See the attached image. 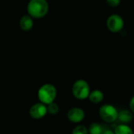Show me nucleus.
Instances as JSON below:
<instances>
[{"label": "nucleus", "mask_w": 134, "mask_h": 134, "mask_svg": "<svg viewBox=\"0 0 134 134\" xmlns=\"http://www.w3.org/2000/svg\"><path fill=\"white\" fill-rule=\"evenodd\" d=\"M49 10V5L47 0H30L27 5L28 15L36 19L43 18Z\"/></svg>", "instance_id": "1"}, {"label": "nucleus", "mask_w": 134, "mask_h": 134, "mask_svg": "<svg viewBox=\"0 0 134 134\" xmlns=\"http://www.w3.org/2000/svg\"><path fill=\"white\" fill-rule=\"evenodd\" d=\"M56 96L57 89L54 85L51 83H46L41 86L37 93V97L39 102L46 105L54 102Z\"/></svg>", "instance_id": "2"}, {"label": "nucleus", "mask_w": 134, "mask_h": 134, "mask_svg": "<svg viewBox=\"0 0 134 134\" xmlns=\"http://www.w3.org/2000/svg\"><path fill=\"white\" fill-rule=\"evenodd\" d=\"M90 92V86L88 82L84 79L77 80L72 86V93L77 100H83L88 99Z\"/></svg>", "instance_id": "3"}, {"label": "nucleus", "mask_w": 134, "mask_h": 134, "mask_svg": "<svg viewBox=\"0 0 134 134\" xmlns=\"http://www.w3.org/2000/svg\"><path fill=\"white\" fill-rule=\"evenodd\" d=\"M99 115L103 122L107 123H113L118 120V111L114 105L105 104L100 107L99 110Z\"/></svg>", "instance_id": "4"}, {"label": "nucleus", "mask_w": 134, "mask_h": 134, "mask_svg": "<svg viewBox=\"0 0 134 134\" xmlns=\"http://www.w3.org/2000/svg\"><path fill=\"white\" fill-rule=\"evenodd\" d=\"M124 20L118 14H112L107 19V27L112 33H118L124 27Z\"/></svg>", "instance_id": "5"}, {"label": "nucleus", "mask_w": 134, "mask_h": 134, "mask_svg": "<svg viewBox=\"0 0 134 134\" xmlns=\"http://www.w3.org/2000/svg\"><path fill=\"white\" fill-rule=\"evenodd\" d=\"M47 114V105L38 102L32 105L29 108V115L34 119H41L44 118Z\"/></svg>", "instance_id": "6"}, {"label": "nucleus", "mask_w": 134, "mask_h": 134, "mask_svg": "<svg viewBox=\"0 0 134 134\" xmlns=\"http://www.w3.org/2000/svg\"><path fill=\"white\" fill-rule=\"evenodd\" d=\"M85 118V112L81 108H72L67 112V119L70 122L78 124L81 122Z\"/></svg>", "instance_id": "7"}, {"label": "nucleus", "mask_w": 134, "mask_h": 134, "mask_svg": "<svg viewBox=\"0 0 134 134\" xmlns=\"http://www.w3.org/2000/svg\"><path fill=\"white\" fill-rule=\"evenodd\" d=\"M19 26L24 31H28L31 30L33 27V20L29 15L23 16L19 20Z\"/></svg>", "instance_id": "8"}, {"label": "nucleus", "mask_w": 134, "mask_h": 134, "mask_svg": "<svg viewBox=\"0 0 134 134\" xmlns=\"http://www.w3.org/2000/svg\"><path fill=\"white\" fill-rule=\"evenodd\" d=\"M133 119V114L130 110H122L121 111H118V120L121 123L123 124H128L130 122H132Z\"/></svg>", "instance_id": "9"}, {"label": "nucleus", "mask_w": 134, "mask_h": 134, "mask_svg": "<svg viewBox=\"0 0 134 134\" xmlns=\"http://www.w3.org/2000/svg\"><path fill=\"white\" fill-rule=\"evenodd\" d=\"M104 94L100 90H94L90 92L88 99L93 104H100L103 100Z\"/></svg>", "instance_id": "10"}, {"label": "nucleus", "mask_w": 134, "mask_h": 134, "mask_svg": "<svg viewBox=\"0 0 134 134\" xmlns=\"http://www.w3.org/2000/svg\"><path fill=\"white\" fill-rule=\"evenodd\" d=\"M115 134H134L132 128L127 124L121 123L115 128Z\"/></svg>", "instance_id": "11"}, {"label": "nucleus", "mask_w": 134, "mask_h": 134, "mask_svg": "<svg viewBox=\"0 0 134 134\" xmlns=\"http://www.w3.org/2000/svg\"><path fill=\"white\" fill-rule=\"evenodd\" d=\"M88 134H102L103 129L102 126L97 122H92L89 125L88 128Z\"/></svg>", "instance_id": "12"}, {"label": "nucleus", "mask_w": 134, "mask_h": 134, "mask_svg": "<svg viewBox=\"0 0 134 134\" xmlns=\"http://www.w3.org/2000/svg\"><path fill=\"white\" fill-rule=\"evenodd\" d=\"M47 113L50 115H56L58 113L59 111V106L57 103H55L54 101L47 104Z\"/></svg>", "instance_id": "13"}, {"label": "nucleus", "mask_w": 134, "mask_h": 134, "mask_svg": "<svg viewBox=\"0 0 134 134\" xmlns=\"http://www.w3.org/2000/svg\"><path fill=\"white\" fill-rule=\"evenodd\" d=\"M72 134H88V128L83 125H77L73 130Z\"/></svg>", "instance_id": "14"}, {"label": "nucleus", "mask_w": 134, "mask_h": 134, "mask_svg": "<svg viewBox=\"0 0 134 134\" xmlns=\"http://www.w3.org/2000/svg\"><path fill=\"white\" fill-rule=\"evenodd\" d=\"M106 2L111 7L113 8L118 7L121 3V0H106Z\"/></svg>", "instance_id": "15"}, {"label": "nucleus", "mask_w": 134, "mask_h": 134, "mask_svg": "<svg viewBox=\"0 0 134 134\" xmlns=\"http://www.w3.org/2000/svg\"><path fill=\"white\" fill-rule=\"evenodd\" d=\"M129 106H130V110L133 112V114H134V96L130 99Z\"/></svg>", "instance_id": "16"}, {"label": "nucleus", "mask_w": 134, "mask_h": 134, "mask_svg": "<svg viewBox=\"0 0 134 134\" xmlns=\"http://www.w3.org/2000/svg\"><path fill=\"white\" fill-rule=\"evenodd\" d=\"M102 134H115V132L111 130H103Z\"/></svg>", "instance_id": "17"}]
</instances>
